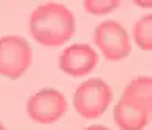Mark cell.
Here are the masks:
<instances>
[{
	"instance_id": "1",
	"label": "cell",
	"mask_w": 152,
	"mask_h": 130,
	"mask_svg": "<svg viewBox=\"0 0 152 130\" xmlns=\"http://www.w3.org/2000/svg\"><path fill=\"white\" fill-rule=\"evenodd\" d=\"M76 31L75 14L62 3L48 2L31 12L30 33L44 46H59L73 37Z\"/></svg>"
},
{
	"instance_id": "2",
	"label": "cell",
	"mask_w": 152,
	"mask_h": 130,
	"mask_svg": "<svg viewBox=\"0 0 152 130\" xmlns=\"http://www.w3.org/2000/svg\"><path fill=\"white\" fill-rule=\"evenodd\" d=\"M113 99V90L106 81L90 78L81 82L73 93V105L82 118L95 119L107 110Z\"/></svg>"
},
{
	"instance_id": "3",
	"label": "cell",
	"mask_w": 152,
	"mask_h": 130,
	"mask_svg": "<svg viewBox=\"0 0 152 130\" xmlns=\"http://www.w3.org/2000/svg\"><path fill=\"white\" fill-rule=\"evenodd\" d=\"M33 60L28 40L16 34L0 37V76L8 79L22 78Z\"/></svg>"
},
{
	"instance_id": "4",
	"label": "cell",
	"mask_w": 152,
	"mask_h": 130,
	"mask_svg": "<svg viewBox=\"0 0 152 130\" xmlns=\"http://www.w3.org/2000/svg\"><path fill=\"white\" fill-rule=\"evenodd\" d=\"M93 42L107 60H121L132 51V42L126 28L116 20H104L96 25Z\"/></svg>"
},
{
	"instance_id": "5",
	"label": "cell",
	"mask_w": 152,
	"mask_h": 130,
	"mask_svg": "<svg viewBox=\"0 0 152 130\" xmlns=\"http://www.w3.org/2000/svg\"><path fill=\"white\" fill-rule=\"evenodd\" d=\"M68 110L67 98L58 88L47 87L36 92L26 101V113L39 124H53Z\"/></svg>"
},
{
	"instance_id": "6",
	"label": "cell",
	"mask_w": 152,
	"mask_h": 130,
	"mask_svg": "<svg viewBox=\"0 0 152 130\" xmlns=\"http://www.w3.org/2000/svg\"><path fill=\"white\" fill-rule=\"evenodd\" d=\"M59 68L72 78H82L95 70L98 53L88 44H73L59 54Z\"/></svg>"
},
{
	"instance_id": "7",
	"label": "cell",
	"mask_w": 152,
	"mask_h": 130,
	"mask_svg": "<svg viewBox=\"0 0 152 130\" xmlns=\"http://www.w3.org/2000/svg\"><path fill=\"white\" fill-rule=\"evenodd\" d=\"M113 119L121 130H144L149 124L151 113L120 98L113 107Z\"/></svg>"
},
{
	"instance_id": "8",
	"label": "cell",
	"mask_w": 152,
	"mask_h": 130,
	"mask_svg": "<svg viewBox=\"0 0 152 130\" xmlns=\"http://www.w3.org/2000/svg\"><path fill=\"white\" fill-rule=\"evenodd\" d=\"M151 93H152V78L138 76L124 87V90L121 93V99L151 113L152 110V94Z\"/></svg>"
},
{
	"instance_id": "9",
	"label": "cell",
	"mask_w": 152,
	"mask_h": 130,
	"mask_svg": "<svg viewBox=\"0 0 152 130\" xmlns=\"http://www.w3.org/2000/svg\"><path fill=\"white\" fill-rule=\"evenodd\" d=\"M132 37L143 51L152 50V14H144L135 22Z\"/></svg>"
},
{
	"instance_id": "10",
	"label": "cell",
	"mask_w": 152,
	"mask_h": 130,
	"mask_svg": "<svg viewBox=\"0 0 152 130\" xmlns=\"http://www.w3.org/2000/svg\"><path fill=\"white\" fill-rule=\"evenodd\" d=\"M84 9L92 16H106L120 6V0H86Z\"/></svg>"
},
{
	"instance_id": "11",
	"label": "cell",
	"mask_w": 152,
	"mask_h": 130,
	"mask_svg": "<svg viewBox=\"0 0 152 130\" xmlns=\"http://www.w3.org/2000/svg\"><path fill=\"white\" fill-rule=\"evenodd\" d=\"M84 130H110V129H109V127H106V126L93 124V126H88V127H86Z\"/></svg>"
},
{
	"instance_id": "12",
	"label": "cell",
	"mask_w": 152,
	"mask_h": 130,
	"mask_svg": "<svg viewBox=\"0 0 152 130\" xmlns=\"http://www.w3.org/2000/svg\"><path fill=\"white\" fill-rule=\"evenodd\" d=\"M0 130H8V129H6V127L2 124V122H0Z\"/></svg>"
}]
</instances>
